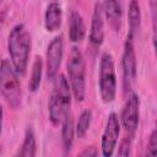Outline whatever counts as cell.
Instances as JSON below:
<instances>
[{
	"instance_id": "cell-8",
	"label": "cell",
	"mask_w": 157,
	"mask_h": 157,
	"mask_svg": "<svg viewBox=\"0 0 157 157\" xmlns=\"http://www.w3.org/2000/svg\"><path fill=\"white\" fill-rule=\"evenodd\" d=\"M120 134V123L115 113H110L107 119L105 129L102 135L101 140V148L102 155L105 157H110L114 153V150L117 147L118 137Z\"/></svg>"
},
{
	"instance_id": "cell-17",
	"label": "cell",
	"mask_w": 157,
	"mask_h": 157,
	"mask_svg": "<svg viewBox=\"0 0 157 157\" xmlns=\"http://www.w3.org/2000/svg\"><path fill=\"white\" fill-rule=\"evenodd\" d=\"M18 156L23 157H33L36 155V136L32 128H27L25 132V139L21 145L20 151L17 152Z\"/></svg>"
},
{
	"instance_id": "cell-1",
	"label": "cell",
	"mask_w": 157,
	"mask_h": 157,
	"mask_svg": "<svg viewBox=\"0 0 157 157\" xmlns=\"http://www.w3.org/2000/svg\"><path fill=\"white\" fill-rule=\"evenodd\" d=\"M7 50L10 61L18 75H23L27 69L31 52V34L23 23H17L10 31L7 38Z\"/></svg>"
},
{
	"instance_id": "cell-19",
	"label": "cell",
	"mask_w": 157,
	"mask_h": 157,
	"mask_svg": "<svg viewBox=\"0 0 157 157\" xmlns=\"http://www.w3.org/2000/svg\"><path fill=\"white\" fill-rule=\"evenodd\" d=\"M147 155L150 156L157 155V130L156 129H153L150 135V140L147 144Z\"/></svg>"
},
{
	"instance_id": "cell-13",
	"label": "cell",
	"mask_w": 157,
	"mask_h": 157,
	"mask_svg": "<svg viewBox=\"0 0 157 157\" xmlns=\"http://www.w3.org/2000/svg\"><path fill=\"white\" fill-rule=\"evenodd\" d=\"M86 33V27L82 16L74 11L70 16V23H69V39L72 43H78L83 39Z\"/></svg>"
},
{
	"instance_id": "cell-12",
	"label": "cell",
	"mask_w": 157,
	"mask_h": 157,
	"mask_svg": "<svg viewBox=\"0 0 157 157\" xmlns=\"http://www.w3.org/2000/svg\"><path fill=\"white\" fill-rule=\"evenodd\" d=\"M63 21V10L59 2L53 1L47 6L44 13V26L48 32H55L60 28Z\"/></svg>"
},
{
	"instance_id": "cell-23",
	"label": "cell",
	"mask_w": 157,
	"mask_h": 157,
	"mask_svg": "<svg viewBox=\"0 0 157 157\" xmlns=\"http://www.w3.org/2000/svg\"><path fill=\"white\" fill-rule=\"evenodd\" d=\"M1 1H2V0H0V2H1Z\"/></svg>"
},
{
	"instance_id": "cell-18",
	"label": "cell",
	"mask_w": 157,
	"mask_h": 157,
	"mask_svg": "<svg viewBox=\"0 0 157 157\" xmlns=\"http://www.w3.org/2000/svg\"><path fill=\"white\" fill-rule=\"evenodd\" d=\"M91 120H92V110L91 109H85L80 117H78V120L76 123V126H75V134L78 139H82L88 129H90V125H91Z\"/></svg>"
},
{
	"instance_id": "cell-16",
	"label": "cell",
	"mask_w": 157,
	"mask_h": 157,
	"mask_svg": "<svg viewBox=\"0 0 157 157\" xmlns=\"http://www.w3.org/2000/svg\"><path fill=\"white\" fill-rule=\"evenodd\" d=\"M42 75H43V60L40 56H36L33 65H32V71H31V77L28 81V90L31 92L38 91L42 81Z\"/></svg>"
},
{
	"instance_id": "cell-7",
	"label": "cell",
	"mask_w": 157,
	"mask_h": 157,
	"mask_svg": "<svg viewBox=\"0 0 157 157\" xmlns=\"http://www.w3.org/2000/svg\"><path fill=\"white\" fill-rule=\"evenodd\" d=\"M121 69H123L124 88L128 91L131 88L132 83L136 80V56H135V49H134V38L129 36L126 37V40L124 43Z\"/></svg>"
},
{
	"instance_id": "cell-10",
	"label": "cell",
	"mask_w": 157,
	"mask_h": 157,
	"mask_svg": "<svg viewBox=\"0 0 157 157\" xmlns=\"http://www.w3.org/2000/svg\"><path fill=\"white\" fill-rule=\"evenodd\" d=\"M104 39V12L101 2H97L93 9L91 29H90V42L94 47H99Z\"/></svg>"
},
{
	"instance_id": "cell-20",
	"label": "cell",
	"mask_w": 157,
	"mask_h": 157,
	"mask_svg": "<svg viewBox=\"0 0 157 157\" xmlns=\"http://www.w3.org/2000/svg\"><path fill=\"white\" fill-rule=\"evenodd\" d=\"M131 139L130 136H126L121 142L118 148V155L119 156H129L131 152Z\"/></svg>"
},
{
	"instance_id": "cell-3",
	"label": "cell",
	"mask_w": 157,
	"mask_h": 157,
	"mask_svg": "<svg viewBox=\"0 0 157 157\" xmlns=\"http://www.w3.org/2000/svg\"><path fill=\"white\" fill-rule=\"evenodd\" d=\"M70 88L76 102H82L86 94V66L83 55L77 47H72L66 63Z\"/></svg>"
},
{
	"instance_id": "cell-21",
	"label": "cell",
	"mask_w": 157,
	"mask_h": 157,
	"mask_svg": "<svg viewBox=\"0 0 157 157\" xmlns=\"http://www.w3.org/2000/svg\"><path fill=\"white\" fill-rule=\"evenodd\" d=\"M97 155H98V151H97L96 147H93V146L86 147V148L80 153V156H97Z\"/></svg>"
},
{
	"instance_id": "cell-9",
	"label": "cell",
	"mask_w": 157,
	"mask_h": 157,
	"mask_svg": "<svg viewBox=\"0 0 157 157\" xmlns=\"http://www.w3.org/2000/svg\"><path fill=\"white\" fill-rule=\"evenodd\" d=\"M64 55V42L61 36H56L52 39L47 49V76L49 80H54L58 75Z\"/></svg>"
},
{
	"instance_id": "cell-5",
	"label": "cell",
	"mask_w": 157,
	"mask_h": 157,
	"mask_svg": "<svg viewBox=\"0 0 157 157\" xmlns=\"http://www.w3.org/2000/svg\"><path fill=\"white\" fill-rule=\"evenodd\" d=\"M99 93L104 103H112L117 94V75L110 53H103L99 61Z\"/></svg>"
},
{
	"instance_id": "cell-6",
	"label": "cell",
	"mask_w": 157,
	"mask_h": 157,
	"mask_svg": "<svg viewBox=\"0 0 157 157\" xmlns=\"http://www.w3.org/2000/svg\"><path fill=\"white\" fill-rule=\"evenodd\" d=\"M139 117H140V99L136 93H130L120 115V123L125 131L128 132V136L134 137L137 126H139Z\"/></svg>"
},
{
	"instance_id": "cell-22",
	"label": "cell",
	"mask_w": 157,
	"mask_h": 157,
	"mask_svg": "<svg viewBox=\"0 0 157 157\" xmlns=\"http://www.w3.org/2000/svg\"><path fill=\"white\" fill-rule=\"evenodd\" d=\"M2 117H4V109H2V105L0 104V134L2 129Z\"/></svg>"
},
{
	"instance_id": "cell-11",
	"label": "cell",
	"mask_w": 157,
	"mask_h": 157,
	"mask_svg": "<svg viewBox=\"0 0 157 157\" xmlns=\"http://www.w3.org/2000/svg\"><path fill=\"white\" fill-rule=\"evenodd\" d=\"M103 12L112 29L118 32L121 27L123 18V0H104Z\"/></svg>"
},
{
	"instance_id": "cell-2",
	"label": "cell",
	"mask_w": 157,
	"mask_h": 157,
	"mask_svg": "<svg viewBox=\"0 0 157 157\" xmlns=\"http://www.w3.org/2000/svg\"><path fill=\"white\" fill-rule=\"evenodd\" d=\"M54 88L52 96L49 98L48 110H49V120L53 125L61 124L65 115L70 112L71 103V88L67 78L64 75H56L54 78Z\"/></svg>"
},
{
	"instance_id": "cell-4",
	"label": "cell",
	"mask_w": 157,
	"mask_h": 157,
	"mask_svg": "<svg viewBox=\"0 0 157 157\" xmlns=\"http://www.w3.org/2000/svg\"><path fill=\"white\" fill-rule=\"evenodd\" d=\"M0 93L11 108L17 109L21 105V85L18 74L11 61L6 59L0 63Z\"/></svg>"
},
{
	"instance_id": "cell-14",
	"label": "cell",
	"mask_w": 157,
	"mask_h": 157,
	"mask_svg": "<svg viewBox=\"0 0 157 157\" xmlns=\"http://www.w3.org/2000/svg\"><path fill=\"white\" fill-rule=\"evenodd\" d=\"M61 141H63V150L64 153L67 155L71 151L72 142H74V135H75V128H74V119L71 113L69 112L65 118L61 121Z\"/></svg>"
},
{
	"instance_id": "cell-15",
	"label": "cell",
	"mask_w": 157,
	"mask_h": 157,
	"mask_svg": "<svg viewBox=\"0 0 157 157\" xmlns=\"http://www.w3.org/2000/svg\"><path fill=\"white\" fill-rule=\"evenodd\" d=\"M128 20H129V37L134 38L136 32L141 26V9L137 0H130L129 10H128Z\"/></svg>"
}]
</instances>
